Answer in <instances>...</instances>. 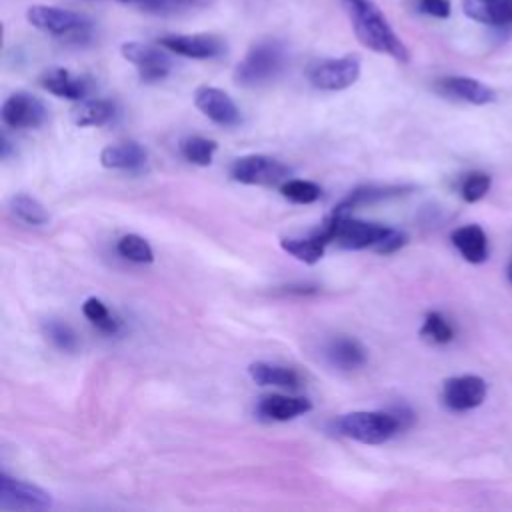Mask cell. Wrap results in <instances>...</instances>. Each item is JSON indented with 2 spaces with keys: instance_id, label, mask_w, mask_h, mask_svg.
Here are the masks:
<instances>
[{
  "instance_id": "1",
  "label": "cell",
  "mask_w": 512,
  "mask_h": 512,
  "mask_svg": "<svg viewBox=\"0 0 512 512\" xmlns=\"http://www.w3.org/2000/svg\"><path fill=\"white\" fill-rule=\"evenodd\" d=\"M350 18L352 30L362 46L372 52L386 54L396 62H408L410 52L390 26L384 12L374 0H340Z\"/></svg>"
},
{
  "instance_id": "2",
  "label": "cell",
  "mask_w": 512,
  "mask_h": 512,
  "mask_svg": "<svg viewBox=\"0 0 512 512\" xmlns=\"http://www.w3.org/2000/svg\"><path fill=\"white\" fill-rule=\"evenodd\" d=\"M288 54L280 40L266 38L250 46L244 58L234 68V82L244 88H258L276 80L284 66Z\"/></svg>"
},
{
  "instance_id": "3",
  "label": "cell",
  "mask_w": 512,
  "mask_h": 512,
  "mask_svg": "<svg viewBox=\"0 0 512 512\" xmlns=\"http://www.w3.org/2000/svg\"><path fill=\"white\" fill-rule=\"evenodd\" d=\"M394 228L376 224V222H364L358 218H350L348 214L334 212L322 226V234L328 242H336L342 248L348 250H362L372 248L380 252L384 240L392 234Z\"/></svg>"
},
{
  "instance_id": "4",
  "label": "cell",
  "mask_w": 512,
  "mask_h": 512,
  "mask_svg": "<svg viewBox=\"0 0 512 512\" xmlns=\"http://www.w3.org/2000/svg\"><path fill=\"white\" fill-rule=\"evenodd\" d=\"M26 20L34 28L54 38H62L66 42L84 44L92 38V22L84 14H78L68 8L34 4L26 10Z\"/></svg>"
},
{
  "instance_id": "5",
  "label": "cell",
  "mask_w": 512,
  "mask_h": 512,
  "mask_svg": "<svg viewBox=\"0 0 512 512\" xmlns=\"http://www.w3.org/2000/svg\"><path fill=\"white\" fill-rule=\"evenodd\" d=\"M402 416L382 410H356L336 420V430L342 436L362 444H382L402 430Z\"/></svg>"
},
{
  "instance_id": "6",
  "label": "cell",
  "mask_w": 512,
  "mask_h": 512,
  "mask_svg": "<svg viewBox=\"0 0 512 512\" xmlns=\"http://www.w3.org/2000/svg\"><path fill=\"white\" fill-rule=\"evenodd\" d=\"M232 180L250 186H276L288 180L290 168L266 154H248L230 166Z\"/></svg>"
},
{
  "instance_id": "7",
  "label": "cell",
  "mask_w": 512,
  "mask_h": 512,
  "mask_svg": "<svg viewBox=\"0 0 512 512\" xmlns=\"http://www.w3.org/2000/svg\"><path fill=\"white\" fill-rule=\"evenodd\" d=\"M308 82L326 92H336L352 86L360 76V60L356 56L324 58L308 66Z\"/></svg>"
},
{
  "instance_id": "8",
  "label": "cell",
  "mask_w": 512,
  "mask_h": 512,
  "mask_svg": "<svg viewBox=\"0 0 512 512\" xmlns=\"http://www.w3.org/2000/svg\"><path fill=\"white\" fill-rule=\"evenodd\" d=\"M122 56L138 70L142 82H160L172 70V60L168 50L160 44H146V42H126L122 44Z\"/></svg>"
},
{
  "instance_id": "9",
  "label": "cell",
  "mask_w": 512,
  "mask_h": 512,
  "mask_svg": "<svg viewBox=\"0 0 512 512\" xmlns=\"http://www.w3.org/2000/svg\"><path fill=\"white\" fill-rule=\"evenodd\" d=\"M52 508V496L36 484L0 474V510H46Z\"/></svg>"
},
{
  "instance_id": "10",
  "label": "cell",
  "mask_w": 512,
  "mask_h": 512,
  "mask_svg": "<svg viewBox=\"0 0 512 512\" xmlns=\"http://www.w3.org/2000/svg\"><path fill=\"white\" fill-rule=\"evenodd\" d=\"M488 386L476 374H462L446 378L442 384V402L454 412H466L480 406L486 398Z\"/></svg>"
},
{
  "instance_id": "11",
  "label": "cell",
  "mask_w": 512,
  "mask_h": 512,
  "mask_svg": "<svg viewBox=\"0 0 512 512\" xmlns=\"http://www.w3.org/2000/svg\"><path fill=\"white\" fill-rule=\"evenodd\" d=\"M2 122L8 128L16 130H28V128H38L44 124L48 112L42 100L28 92H14L10 94L4 104H2Z\"/></svg>"
},
{
  "instance_id": "12",
  "label": "cell",
  "mask_w": 512,
  "mask_h": 512,
  "mask_svg": "<svg viewBox=\"0 0 512 512\" xmlns=\"http://www.w3.org/2000/svg\"><path fill=\"white\" fill-rule=\"evenodd\" d=\"M158 44L172 54L196 60L216 58L226 50L224 40L214 34H170L158 38Z\"/></svg>"
},
{
  "instance_id": "13",
  "label": "cell",
  "mask_w": 512,
  "mask_h": 512,
  "mask_svg": "<svg viewBox=\"0 0 512 512\" xmlns=\"http://www.w3.org/2000/svg\"><path fill=\"white\" fill-rule=\"evenodd\" d=\"M194 104L218 126H236L240 122V110L236 102L220 88L200 86L194 94Z\"/></svg>"
},
{
  "instance_id": "14",
  "label": "cell",
  "mask_w": 512,
  "mask_h": 512,
  "mask_svg": "<svg viewBox=\"0 0 512 512\" xmlns=\"http://www.w3.org/2000/svg\"><path fill=\"white\" fill-rule=\"evenodd\" d=\"M436 90L446 98L468 102L474 106H484L496 100L494 88L470 76H442L436 80Z\"/></svg>"
},
{
  "instance_id": "15",
  "label": "cell",
  "mask_w": 512,
  "mask_h": 512,
  "mask_svg": "<svg viewBox=\"0 0 512 512\" xmlns=\"http://www.w3.org/2000/svg\"><path fill=\"white\" fill-rule=\"evenodd\" d=\"M40 86L54 96L68 100H84L90 92V80L86 76L72 74L66 68H48L40 76Z\"/></svg>"
},
{
  "instance_id": "16",
  "label": "cell",
  "mask_w": 512,
  "mask_h": 512,
  "mask_svg": "<svg viewBox=\"0 0 512 512\" xmlns=\"http://www.w3.org/2000/svg\"><path fill=\"white\" fill-rule=\"evenodd\" d=\"M462 12L490 28L512 26V0H462Z\"/></svg>"
},
{
  "instance_id": "17",
  "label": "cell",
  "mask_w": 512,
  "mask_h": 512,
  "mask_svg": "<svg viewBox=\"0 0 512 512\" xmlns=\"http://www.w3.org/2000/svg\"><path fill=\"white\" fill-rule=\"evenodd\" d=\"M310 408H312V404L308 398L286 396V394H270L258 402V414L268 420H278V422L302 416V414L310 412Z\"/></svg>"
},
{
  "instance_id": "18",
  "label": "cell",
  "mask_w": 512,
  "mask_h": 512,
  "mask_svg": "<svg viewBox=\"0 0 512 512\" xmlns=\"http://www.w3.org/2000/svg\"><path fill=\"white\" fill-rule=\"evenodd\" d=\"M454 248L470 264H480L488 258V238L486 232L476 224L460 226L450 236Z\"/></svg>"
},
{
  "instance_id": "19",
  "label": "cell",
  "mask_w": 512,
  "mask_h": 512,
  "mask_svg": "<svg viewBox=\"0 0 512 512\" xmlns=\"http://www.w3.org/2000/svg\"><path fill=\"white\" fill-rule=\"evenodd\" d=\"M146 162V150L138 142L110 144L100 152V164L110 170H138Z\"/></svg>"
},
{
  "instance_id": "20",
  "label": "cell",
  "mask_w": 512,
  "mask_h": 512,
  "mask_svg": "<svg viewBox=\"0 0 512 512\" xmlns=\"http://www.w3.org/2000/svg\"><path fill=\"white\" fill-rule=\"evenodd\" d=\"M248 374L260 386H276V388H290V390L300 386V376L296 374V370L280 364L252 362L248 366Z\"/></svg>"
},
{
  "instance_id": "21",
  "label": "cell",
  "mask_w": 512,
  "mask_h": 512,
  "mask_svg": "<svg viewBox=\"0 0 512 512\" xmlns=\"http://www.w3.org/2000/svg\"><path fill=\"white\" fill-rule=\"evenodd\" d=\"M326 356L330 364L340 370H356L366 362L364 346L358 340L346 336L332 340L326 348Z\"/></svg>"
},
{
  "instance_id": "22",
  "label": "cell",
  "mask_w": 512,
  "mask_h": 512,
  "mask_svg": "<svg viewBox=\"0 0 512 512\" xmlns=\"http://www.w3.org/2000/svg\"><path fill=\"white\" fill-rule=\"evenodd\" d=\"M328 244L330 242L326 240V236L320 230L306 238H282L280 240V248L304 264H316L324 256V250Z\"/></svg>"
},
{
  "instance_id": "23",
  "label": "cell",
  "mask_w": 512,
  "mask_h": 512,
  "mask_svg": "<svg viewBox=\"0 0 512 512\" xmlns=\"http://www.w3.org/2000/svg\"><path fill=\"white\" fill-rule=\"evenodd\" d=\"M116 114V106L110 100H80L78 106L72 110V120L76 126L80 128H88V126H102L106 122H110Z\"/></svg>"
},
{
  "instance_id": "24",
  "label": "cell",
  "mask_w": 512,
  "mask_h": 512,
  "mask_svg": "<svg viewBox=\"0 0 512 512\" xmlns=\"http://www.w3.org/2000/svg\"><path fill=\"white\" fill-rule=\"evenodd\" d=\"M406 190H410V188H404V186H362V188H356L348 198H344L336 206L334 212L348 214L350 210H354L358 206H366V204L380 202V200H386V198H392V196H400Z\"/></svg>"
},
{
  "instance_id": "25",
  "label": "cell",
  "mask_w": 512,
  "mask_h": 512,
  "mask_svg": "<svg viewBox=\"0 0 512 512\" xmlns=\"http://www.w3.org/2000/svg\"><path fill=\"white\" fill-rule=\"evenodd\" d=\"M82 314L96 330L104 334H116L120 328V320L108 310V306L100 298H86V302L82 304Z\"/></svg>"
},
{
  "instance_id": "26",
  "label": "cell",
  "mask_w": 512,
  "mask_h": 512,
  "mask_svg": "<svg viewBox=\"0 0 512 512\" xmlns=\"http://www.w3.org/2000/svg\"><path fill=\"white\" fill-rule=\"evenodd\" d=\"M10 210L16 218H20L22 222L26 224H32V226H42L48 222V212L46 208L32 196L28 194H16L12 196L10 200Z\"/></svg>"
},
{
  "instance_id": "27",
  "label": "cell",
  "mask_w": 512,
  "mask_h": 512,
  "mask_svg": "<svg viewBox=\"0 0 512 512\" xmlns=\"http://www.w3.org/2000/svg\"><path fill=\"white\" fill-rule=\"evenodd\" d=\"M216 148H218V144L214 140H208V138H202V136H188L180 142L182 156L188 162L196 164V166L212 164Z\"/></svg>"
},
{
  "instance_id": "28",
  "label": "cell",
  "mask_w": 512,
  "mask_h": 512,
  "mask_svg": "<svg viewBox=\"0 0 512 512\" xmlns=\"http://www.w3.org/2000/svg\"><path fill=\"white\" fill-rule=\"evenodd\" d=\"M420 336L432 344H448L454 338V328L440 312L432 310L424 316Z\"/></svg>"
},
{
  "instance_id": "29",
  "label": "cell",
  "mask_w": 512,
  "mask_h": 512,
  "mask_svg": "<svg viewBox=\"0 0 512 512\" xmlns=\"http://www.w3.org/2000/svg\"><path fill=\"white\" fill-rule=\"evenodd\" d=\"M280 194L296 204H312L322 196V190L318 184H314L310 180L288 178L286 182L280 184Z\"/></svg>"
},
{
  "instance_id": "30",
  "label": "cell",
  "mask_w": 512,
  "mask_h": 512,
  "mask_svg": "<svg viewBox=\"0 0 512 512\" xmlns=\"http://www.w3.org/2000/svg\"><path fill=\"white\" fill-rule=\"evenodd\" d=\"M116 250L122 258L138 262V264H150L154 260L152 246L138 234H126L118 240Z\"/></svg>"
},
{
  "instance_id": "31",
  "label": "cell",
  "mask_w": 512,
  "mask_h": 512,
  "mask_svg": "<svg viewBox=\"0 0 512 512\" xmlns=\"http://www.w3.org/2000/svg\"><path fill=\"white\" fill-rule=\"evenodd\" d=\"M490 186H492V178L486 172L474 170V172H468L460 180L458 192H460L464 202H478V200H482L488 194Z\"/></svg>"
},
{
  "instance_id": "32",
  "label": "cell",
  "mask_w": 512,
  "mask_h": 512,
  "mask_svg": "<svg viewBox=\"0 0 512 512\" xmlns=\"http://www.w3.org/2000/svg\"><path fill=\"white\" fill-rule=\"evenodd\" d=\"M214 2L216 0H148L142 6V10L168 16V14H180V12H188V10H196V8H206Z\"/></svg>"
},
{
  "instance_id": "33",
  "label": "cell",
  "mask_w": 512,
  "mask_h": 512,
  "mask_svg": "<svg viewBox=\"0 0 512 512\" xmlns=\"http://www.w3.org/2000/svg\"><path fill=\"white\" fill-rule=\"evenodd\" d=\"M44 334L46 338L62 352H74L78 348V338H76V332L64 324V322H58V320H48L44 324Z\"/></svg>"
},
{
  "instance_id": "34",
  "label": "cell",
  "mask_w": 512,
  "mask_h": 512,
  "mask_svg": "<svg viewBox=\"0 0 512 512\" xmlns=\"http://www.w3.org/2000/svg\"><path fill=\"white\" fill-rule=\"evenodd\" d=\"M418 10L434 18L450 16V0H418Z\"/></svg>"
},
{
  "instance_id": "35",
  "label": "cell",
  "mask_w": 512,
  "mask_h": 512,
  "mask_svg": "<svg viewBox=\"0 0 512 512\" xmlns=\"http://www.w3.org/2000/svg\"><path fill=\"white\" fill-rule=\"evenodd\" d=\"M118 2H124V4H136L138 8H142L148 0H118Z\"/></svg>"
},
{
  "instance_id": "36",
  "label": "cell",
  "mask_w": 512,
  "mask_h": 512,
  "mask_svg": "<svg viewBox=\"0 0 512 512\" xmlns=\"http://www.w3.org/2000/svg\"><path fill=\"white\" fill-rule=\"evenodd\" d=\"M506 276H508V280H510V284H512V262L508 264V270H506Z\"/></svg>"
}]
</instances>
